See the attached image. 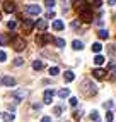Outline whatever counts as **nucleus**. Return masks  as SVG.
Listing matches in <instances>:
<instances>
[{"label": "nucleus", "instance_id": "ddd939ff", "mask_svg": "<svg viewBox=\"0 0 116 122\" xmlns=\"http://www.w3.org/2000/svg\"><path fill=\"white\" fill-rule=\"evenodd\" d=\"M36 26H38V29H41V31H45V29L48 28V22H46V19H39V21L36 22Z\"/></svg>", "mask_w": 116, "mask_h": 122}, {"label": "nucleus", "instance_id": "423d86ee", "mask_svg": "<svg viewBox=\"0 0 116 122\" xmlns=\"http://www.w3.org/2000/svg\"><path fill=\"white\" fill-rule=\"evenodd\" d=\"M73 7H75V10L82 12V10L87 9V4H85V0H75V2H73Z\"/></svg>", "mask_w": 116, "mask_h": 122}, {"label": "nucleus", "instance_id": "e433bc0d", "mask_svg": "<svg viewBox=\"0 0 116 122\" xmlns=\"http://www.w3.org/2000/svg\"><path fill=\"white\" fill-rule=\"evenodd\" d=\"M79 26H80V22H77V21L72 22V28H79Z\"/></svg>", "mask_w": 116, "mask_h": 122}, {"label": "nucleus", "instance_id": "58836bf2", "mask_svg": "<svg viewBox=\"0 0 116 122\" xmlns=\"http://www.w3.org/2000/svg\"><path fill=\"white\" fill-rule=\"evenodd\" d=\"M107 4H109V5H116V0H107Z\"/></svg>", "mask_w": 116, "mask_h": 122}, {"label": "nucleus", "instance_id": "c85d7f7f", "mask_svg": "<svg viewBox=\"0 0 116 122\" xmlns=\"http://www.w3.org/2000/svg\"><path fill=\"white\" fill-rule=\"evenodd\" d=\"M62 112H63V108H62V107H55V108H53V113H55V115H60Z\"/></svg>", "mask_w": 116, "mask_h": 122}, {"label": "nucleus", "instance_id": "7ed1b4c3", "mask_svg": "<svg viewBox=\"0 0 116 122\" xmlns=\"http://www.w3.org/2000/svg\"><path fill=\"white\" fill-rule=\"evenodd\" d=\"M32 28H34V22H32L31 19H24L22 21V31L24 33H31Z\"/></svg>", "mask_w": 116, "mask_h": 122}, {"label": "nucleus", "instance_id": "f3484780", "mask_svg": "<svg viewBox=\"0 0 116 122\" xmlns=\"http://www.w3.org/2000/svg\"><path fill=\"white\" fill-rule=\"evenodd\" d=\"M68 95H70V89H67V88H63V89L58 91V96H60V98H67Z\"/></svg>", "mask_w": 116, "mask_h": 122}, {"label": "nucleus", "instance_id": "20e7f679", "mask_svg": "<svg viewBox=\"0 0 116 122\" xmlns=\"http://www.w3.org/2000/svg\"><path fill=\"white\" fill-rule=\"evenodd\" d=\"M80 19L84 21V22H90V21L94 19V17H92V12H90L89 9H85V10H82V12H80Z\"/></svg>", "mask_w": 116, "mask_h": 122}, {"label": "nucleus", "instance_id": "5701e85b", "mask_svg": "<svg viewBox=\"0 0 116 122\" xmlns=\"http://www.w3.org/2000/svg\"><path fill=\"white\" fill-rule=\"evenodd\" d=\"M90 120H92V122H99V120H101V117H99V113H97L96 110L90 113Z\"/></svg>", "mask_w": 116, "mask_h": 122}, {"label": "nucleus", "instance_id": "a878e982", "mask_svg": "<svg viewBox=\"0 0 116 122\" xmlns=\"http://www.w3.org/2000/svg\"><path fill=\"white\" fill-rule=\"evenodd\" d=\"M49 74H51V76L60 74V69H58V67H49Z\"/></svg>", "mask_w": 116, "mask_h": 122}, {"label": "nucleus", "instance_id": "c9c22d12", "mask_svg": "<svg viewBox=\"0 0 116 122\" xmlns=\"http://www.w3.org/2000/svg\"><path fill=\"white\" fill-rule=\"evenodd\" d=\"M73 117H75V119L79 120V119L82 117V112H80V110H79V112H75V113H73Z\"/></svg>", "mask_w": 116, "mask_h": 122}, {"label": "nucleus", "instance_id": "6ab92c4d", "mask_svg": "<svg viewBox=\"0 0 116 122\" xmlns=\"http://www.w3.org/2000/svg\"><path fill=\"white\" fill-rule=\"evenodd\" d=\"M94 64H96V66H103V64H104V57L103 55H96L94 57Z\"/></svg>", "mask_w": 116, "mask_h": 122}, {"label": "nucleus", "instance_id": "4c0bfd02", "mask_svg": "<svg viewBox=\"0 0 116 122\" xmlns=\"http://www.w3.org/2000/svg\"><path fill=\"white\" fill-rule=\"evenodd\" d=\"M41 122H51V119H49V117H43V119H41Z\"/></svg>", "mask_w": 116, "mask_h": 122}, {"label": "nucleus", "instance_id": "72a5a7b5", "mask_svg": "<svg viewBox=\"0 0 116 122\" xmlns=\"http://www.w3.org/2000/svg\"><path fill=\"white\" fill-rule=\"evenodd\" d=\"M51 17H55V12L53 10H48L46 12V19H51Z\"/></svg>", "mask_w": 116, "mask_h": 122}, {"label": "nucleus", "instance_id": "9b49d317", "mask_svg": "<svg viewBox=\"0 0 116 122\" xmlns=\"http://www.w3.org/2000/svg\"><path fill=\"white\" fill-rule=\"evenodd\" d=\"M15 81L14 77H10V76H5V77H2V84H5V86H15Z\"/></svg>", "mask_w": 116, "mask_h": 122}, {"label": "nucleus", "instance_id": "f257e3e1", "mask_svg": "<svg viewBox=\"0 0 116 122\" xmlns=\"http://www.w3.org/2000/svg\"><path fill=\"white\" fill-rule=\"evenodd\" d=\"M82 93H84L85 96H94L97 93V89H96V86L90 83V81H84V83H82Z\"/></svg>", "mask_w": 116, "mask_h": 122}, {"label": "nucleus", "instance_id": "f03ea898", "mask_svg": "<svg viewBox=\"0 0 116 122\" xmlns=\"http://www.w3.org/2000/svg\"><path fill=\"white\" fill-rule=\"evenodd\" d=\"M12 46H14V50H17V52H22L24 48H26V41H24L22 38H12Z\"/></svg>", "mask_w": 116, "mask_h": 122}, {"label": "nucleus", "instance_id": "dca6fc26", "mask_svg": "<svg viewBox=\"0 0 116 122\" xmlns=\"http://www.w3.org/2000/svg\"><path fill=\"white\" fill-rule=\"evenodd\" d=\"M63 28H65V26H63V22H62V21H58V19H56V21L53 22V29H55V31H62Z\"/></svg>", "mask_w": 116, "mask_h": 122}, {"label": "nucleus", "instance_id": "473e14b6", "mask_svg": "<svg viewBox=\"0 0 116 122\" xmlns=\"http://www.w3.org/2000/svg\"><path fill=\"white\" fill-rule=\"evenodd\" d=\"M5 59H7V53L0 50V62H5Z\"/></svg>", "mask_w": 116, "mask_h": 122}, {"label": "nucleus", "instance_id": "2eb2a0df", "mask_svg": "<svg viewBox=\"0 0 116 122\" xmlns=\"http://www.w3.org/2000/svg\"><path fill=\"white\" fill-rule=\"evenodd\" d=\"M92 74H94V77H96V79H103V77H104V74H106V72H104L103 69H96V71L92 72Z\"/></svg>", "mask_w": 116, "mask_h": 122}, {"label": "nucleus", "instance_id": "4468645a", "mask_svg": "<svg viewBox=\"0 0 116 122\" xmlns=\"http://www.w3.org/2000/svg\"><path fill=\"white\" fill-rule=\"evenodd\" d=\"M43 67H45L43 60H34V62H32V69H34V71H41Z\"/></svg>", "mask_w": 116, "mask_h": 122}, {"label": "nucleus", "instance_id": "f704fd0d", "mask_svg": "<svg viewBox=\"0 0 116 122\" xmlns=\"http://www.w3.org/2000/svg\"><path fill=\"white\" fill-rule=\"evenodd\" d=\"M70 105H72V107H75V105H77V98H75V96H72V98H70Z\"/></svg>", "mask_w": 116, "mask_h": 122}, {"label": "nucleus", "instance_id": "1a4fd4ad", "mask_svg": "<svg viewBox=\"0 0 116 122\" xmlns=\"http://www.w3.org/2000/svg\"><path fill=\"white\" fill-rule=\"evenodd\" d=\"M48 41H51V36H49V35H41V36L36 38V43H38L39 46H43V45L48 43Z\"/></svg>", "mask_w": 116, "mask_h": 122}, {"label": "nucleus", "instance_id": "a211bd4d", "mask_svg": "<svg viewBox=\"0 0 116 122\" xmlns=\"http://www.w3.org/2000/svg\"><path fill=\"white\" fill-rule=\"evenodd\" d=\"M14 117H15L14 113H9V112H5L4 115H2V119H4L5 122H12V120H14Z\"/></svg>", "mask_w": 116, "mask_h": 122}, {"label": "nucleus", "instance_id": "cd10ccee", "mask_svg": "<svg viewBox=\"0 0 116 122\" xmlns=\"http://www.w3.org/2000/svg\"><path fill=\"white\" fill-rule=\"evenodd\" d=\"M113 119H114V113H113L111 110H109V112H106V120H107V122H111Z\"/></svg>", "mask_w": 116, "mask_h": 122}, {"label": "nucleus", "instance_id": "7c9ffc66", "mask_svg": "<svg viewBox=\"0 0 116 122\" xmlns=\"http://www.w3.org/2000/svg\"><path fill=\"white\" fill-rule=\"evenodd\" d=\"M101 5H103V0H94V5L92 7H94V9H99Z\"/></svg>", "mask_w": 116, "mask_h": 122}, {"label": "nucleus", "instance_id": "c756f323", "mask_svg": "<svg viewBox=\"0 0 116 122\" xmlns=\"http://www.w3.org/2000/svg\"><path fill=\"white\" fill-rule=\"evenodd\" d=\"M45 5H46V7H49V9H51V7L55 5V0H45Z\"/></svg>", "mask_w": 116, "mask_h": 122}, {"label": "nucleus", "instance_id": "2f4dec72", "mask_svg": "<svg viewBox=\"0 0 116 122\" xmlns=\"http://www.w3.org/2000/svg\"><path fill=\"white\" fill-rule=\"evenodd\" d=\"M22 59H21V57H15V60H14V64H15V66H22Z\"/></svg>", "mask_w": 116, "mask_h": 122}, {"label": "nucleus", "instance_id": "39448f33", "mask_svg": "<svg viewBox=\"0 0 116 122\" xmlns=\"http://www.w3.org/2000/svg\"><path fill=\"white\" fill-rule=\"evenodd\" d=\"M4 12H7V14H12V12H15V4H14V2H10V0L4 2Z\"/></svg>", "mask_w": 116, "mask_h": 122}, {"label": "nucleus", "instance_id": "0eeeda50", "mask_svg": "<svg viewBox=\"0 0 116 122\" xmlns=\"http://www.w3.org/2000/svg\"><path fill=\"white\" fill-rule=\"evenodd\" d=\"M26 12L32 14V15H38V14H41V7L39 5H27L26 7Z\"/></svg>", "mask_w": 116, "mask_h": 122}, {"label": "nucleus", "instance_id": "aec40b11", "mask_svg": "<svg viewBox=\"0 0 116 122\" xmlns=\"http://www.w3.org/2000/svg\"><path fill=\"white\" fill-rule=\"evenodd\" d=\"M72 48H73V50H82V48H84V45H82V41L75 40V41L72 43Z\"/></svg>", "mask_w": 116, "mask_h": 122}, {"label": "nucleus", "instance_id": "6e6552de", "mask_svg": "<svg viewBox=\"0 0 116 122\" xmlns=\"http://www.w3.org/2000/svg\"><path fill=\"white\" fill-rule=\"evenodd\" d=\"M26 96H27V91H24V89H19V91H14V93H12V98H15L17 102L24 100Z\"/></svg>", "mask_w": 116, "mask_h": 122}, {"label": "nucleus", "instance_id": "4be33fe9", "mask_svg": "<svg viewBox=\"0 0 116 122\" xmlns=\"http://www.w3.org/2000/svg\"><path fill=\"white\" fill-rule=\"evenodd\" d=\"M55 45H56L58 48H63V46H65V40H63V38H56V40H55Z\"/></svg>", "mask_w": 116, "mask_h": 122}, {"label": "nucleus", "instance_id": "b1692460", "mask_svg": "<svg viewBox=\"0 0 116 122\" xmlns=\"http://www.w3.org/2000/svg\"><path fill=\"white\" fill-rule=\"evenodd\" d=\"M7 43H9V38H7L5 35H0V46H5Z\"/></svg>", "mask_w": 116, "mask_h": 122}, {"label": "nucleus", "instance_id": "bb28decb", "mask_svg": "<svg viewBox=\"0 0 116 122\" xmlns=\"http://www.w3.org/2000/svg\"><path fill=\"white\" fill-rule=\"evenodd\" d=\"M7 28H9V29H15V28H17V22H15V21H9V22H7Z\"/></svg>", "mask_w": 116, "mask_h": 122}, {"label": "nucleus", "instance_id": "412c9836", "mask_svg": "<svg viewBox=\"0 0 116 122\" xmlns=\"http://www.w3.org/2000/svg\"><path fill=\"white\" fill-rule=\"evenodd\" d=\"M97 35H99V38H101V40H107V38H109V33H107L106 29H101Z\"/></svg>", "mask_w": 116, "mask_h": 122}, {"label": "nucleus", "instance_id": "9d476101", "mask_svg": "<svg viewBox=\"0 0 116 122\" xmlns=\"http://www.w3.org/2000/svg\"><path fill=\"white\" fill-rule=\"evenodd\" d=\"M53 91H51V89H46V91H45V95H43V100H45V103L46 105H49V103H51V100H53Z\"/></svg>", "mask_w": 116, "mask_h": 122}, {"label": "nucleus", "instance_id": "393cba45", "mask_svg": "<svg viewBox=\"0 0 116 122\" xmlns=\"http://www.w3.org/2000/svg\"><path fill=\"white\" fill-rule=\"evenodd\" d=\"M101 50H103V45H101V43H94V45H92V52L99 53Z\"/></svg>", "mask_w": 116, "mask_h": 122}, {"label": "nucleus", "instance_id": "f8f14e48", "mask_svg": "<svg viewBox=\"0 0 116 122\" xmlns=\"http://www.w3.org/2000/svg\"><path fill=\"white\" fill-rule=\"evenodd\" d=\"M63 79L67 81V83H70V81H73V79H75V74H73L72 71H67V72L63 74Z\"/></svg>", "mask_w": 116, "mask_h": 122}]
</instances>
